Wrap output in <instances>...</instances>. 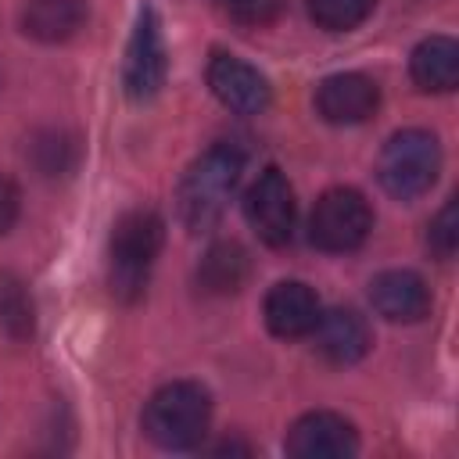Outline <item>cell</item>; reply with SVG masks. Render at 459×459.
I'll return each instance as SVG.
<instances>
[{
	"label": "cell",
	"instance_id": "cell-1",
	"mask_svg": "<svg viewBox=\"0 0 459 459\" xmlns=\"http://www.w3.org/2000/svg\"><path fill=\"white\" fill-rule=\"evenodd\" d=\"M240 172H244V154L233 143H215L201 158H194L190 169L183 172L179 194H176L179 222L190 233L212 230L222 219V212L240 183Z\"/></svg>",
	"mask_w": 459,
	"mask_h": 459
},
{
	"label": "cell",
	"instance_id": "cell-2",
	"mask_svg": "<svg viewBox=\"0 0 459 459\" xmlns=\"http://www.w3.org/2000/svg\"><path fill=\"white\" fill-rule=\"evenodd\" d=\"M161 244H165V219L151 208L126 212L115 222L108 258H111V294L118 301L129 305L143 298L151 269L161 255Z\"/></svg>",
	"mask_w": 459,
	"mask_h": 459
},
{
	"label": "cell",
	"instance_id": "cell-3",
	"mask_svg": "<svg viewBox=\"0 0 459 459\" xmlns=\"http://www.w3.org/2000/svg\"><path fill=\"white\" fill-rule=\"evenodd\" d=\"M212 423V394L194 380H172L143 405V434L169 452L197 448Z\"/></svg>",
	"mask_w": 459,
	"mask_h": 459
},
{
	"label": "cell",
	"instance_id": "cell-4",
	"mask_svg": "<svg viewBox=\"0 0 459 459\" xmlns=\"http://www.w3.org/2000/svg\"><path fill=\"white\" fill-rule=\"evenodd\" d=\"M441 172V143L427 129H402L394 133L377 161L380 186L394 201H416L423 197Z\"/></svg>",
	"mask_w": 459,
	"mask_h": 459
},
{
	"label": "cell",
	"instance_id": "cell-5",
	"mask_svg": "<svg viewBox=\"0 0 459 459\" xmlns=\"http://www.w3.org/2000/svg\"><path fill=\"white\" fill-rule=\"evenodd\" d=\"M369 230H373V208L351 186L326 190L308 215V240L330 255H344V251L362 247Z\"/></svg>",
	"mask_w": 459,
	"mask_h": 459
},
{
	"label": "cell",
	"instance_id": "cell-6",
	"mask_svg": "<svg viewBox=\"0 0 459 459\" xmlns=\"http://www.w3.org/2000/svg\"><path fill=\"white\" fill-rule=\"evenodd\" d=\"M165 72H169V50H165L161 18L151 4H143L136 11L133 36L126 47V65H122V86H126L129 100L143 104V100L158 97V90L165 86Z\"/></svg>",
	"mask_w": 459,
	"mask_h": 459
},
{
	"label": "cell",
	"instance_id": "cell-7",
	"mask_svg": "<svg viewBox=\"0 0 459 459\" xmlns=\"http://www.w3.org/2000/svg\"><path fill=\"white\" fill-rule=\"evenodd\" d=\"M244 219L258 233L262 244H269V247L290 244L298 204H294V186L287 183V176L280 169L258 172V179L247 186V194H244Z\"/></svg>",
	"mask_w": 459,
	"mask_h": 459
},
{
	"label": "cell",
	"instance_id": "cell-8",
	"mask_svg": "<svg viewBox=\"0 0 459 459\" xmlns=\"http://www.w3.org/2000/svg\"><path fill=\"white\" fill-rule=\"evenodd\" d=\"M208 86H212L215 100L222 108H230L233 115H262L273 100L269 79L237 54H212Z\"/></svg>",
	"mask_w": 459,
	"mask_h": 459
},
{
	"label": "cell",
	"instance_id": "cell-9",
	"mask_svg": "<svg viewBox=\"0 0 459 459\" xmlns=\"http://www.w3.org/2000/svg\"><path fill=\"white\" fill-rule=\"evenodd\" d=\"M287 452L294 459H348L359 452V434L351 420L337 412H305L287 430Z\"/></svg>",
	"mask_w": 459,
	"mask_h": 459
},
{
	"label": "cell",
	"instance_id": "cell-10",
	"mask_svg": "<svg viewBox=\"0 0 459 459\" xmlns=\"http://www.w3.org/2000/svg\"><path fill=\"white\" fill-rule=\"evenodd\" d=\"M380 108V86L362 72H337L316 86V111L330 126H359Z\"/></svg>",
	"mask_w": 459,
	"mask_h": 459
},
{
	"label": "cell",
	"instance_id": "cell-11",
	"mask_svg": "<svg viewBox=\"0 0 459 459\" xmlns=\"http://www.w3.org/2000/svg\"><path fill=\"white\" fill-rule=\"evenodd\" d=\"M369 305L387 323H420L430 316V287L412 269H384L369 280Z\"/></svg>",
	"mask_w": 459,
	"mask_h": 459
},
{
	"label": "cell",
	"instance_id": "cell-12",
	"mask_svg": "<svg viewBox=\"0 0 459 459\" xmlns=\"http://www.w3.org/2000/svg\"><path fill=\"white\" fill-rule=\"evenodd\" d=\"M319 298L308 283L301 280H280L269 294H265V305H262V316H265V326L273 337H283V341H294V337H308L319 323Z\"/></svg>",
	"mask_w": 459,
	"mask_h": 459
},
{
	"label": "cell",
	"instance_id": "cell-13",
	"mask_svg": "<svg viewBox=\"0 0 459 459\" xmlns=\"http://www.w3.org/2000/svg\"><path fill=\"white\" fill-rule=\"evenodd\" d=\"M316 348L333 366H351L369 351V326L355 308H330L319 312L316 323Z\"/></svg>",
	"mask_w": 459,
	"mask_h": 459
},
{
	"label": "cell",
	"instance_id": "cell-14",
	"mask_svg": "<svg viewBox=\"0 0 459 459\" xmlns=\"http://www.w3.org/2000/svg\"><path fill=\"white\" fill-rule=\"evenodd\" d=\"M18 25L36 43H65L86 25V4L82 0H25Z\"/></svg>",
	"mask_w": 459,
	"mask_h": 459
},
{
	"label": "cell",
	"instance_id": "cell-15",
	"mask_svg": "<svg viewBox=\"0 0 459 459\" xmlns=\"http://www.w3.org/2000/svg\"><path fill=\"white\" fill-rule=\"evenodd\" d=\"M409 75L423 93H452L459 82V47L452 36L423 39L409 57Z\"/></svg>",
	"mask_w": 459,
	"mask_h": 459
},
{
	"label": "cell",
	"instance_id": "cell-16",
	"mask_svg": "<svg viewBox=\"0 0 459 459\" xmlns=\"http://www.w3.org/2000/svg\"><path fill=\"white\" fill-rule=\"evenodd\" d=\"M247 251L237 240H219L204 251L201 265H197V287L204 294H237L247 280Z\"/></svg>",
	"mask_w": 459,
	"mask_h": 459
},
{
	"label": "cell",
	"instance_id": "cell-17",
	"mask_svg": "<svg viewBox=\"0 0 459 459\" xmlns=\"http://www.w3.org/2000/svg\"><path fill=\"white\" fill-rule=\"evenodd\" d=\"M377 0H308V18L323 32H348L359 29L373 14Z\"/></svg>",
	"mask_w": 459,
	"mask_h": 459
},
{
	"label": "cell",
	"instance_id": "cell-18",
	"mask_svg": "<svg viewBox=\"0 0 459 459\" xmlns=\"http://www.w3.org/2000/svg\"><path fill=\"white\" fill-rule=\"evenodd\" d=\"M0 326L11 337L32 333V301L25 298V290L14 276H0Z\"/></svg>",
	"mask_w": 459,
	"mask_h": 459
},
{
	"label": "cell",
	"instance_id": "cell-19",
	"mask_svg": "<svg viewBox=\"0 0 459 459\" xmlns=\"http://www.w3.org/2000/svg\"><path fill=\"white\" fill-rule=\"evenodd\" d=\"M455 244H459V222H455V201H448V204L434 215V222L427 226V247H430L441 262H448V258L455 255Z\"/></svg>",
	"mask_w": 459,
	"mask_h": 459
},
{
	"label": "cell",
	"instance_id": "cell-20",
	"mask_svg": "<svg viewBox=\"0 0 459 459\" xmlns=\"http://www.w3.org/2000/svg\"><path fill=\"white\" fill-rule=\"evenodd\" d=\"M215 4H222L233 18H240V22H269L273 14H276V7H280V0H215Z\"/></svg>",
	"mask_w": 459,
	"mask_h": 459
},
{
	"label": "cell",
	"instance_id": "cell-21",
	"mask_svg": "<svg viewBox=\"0 0 459 459\" xmlns=\"http://www.w3.org/2000/svg\"><path fill=\"white\" fill-rule=\"evenodd\" d=\"M18 208H22V194L11 179H0V237L18 222Z\"/></svg>",
	"mask_w": 459,
	"mask_h": 459
}]
</instances>
